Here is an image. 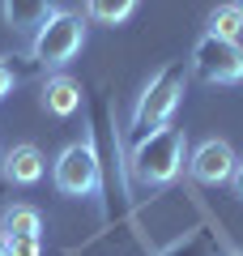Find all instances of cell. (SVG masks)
<instances>
[{"instance_id":"obj_1","label":"cell","mask_w":243,"mask_h":256,"mask_svg":"<svg viewBox=\"0 0 243 256\" xmlns=\"http://www.w3.org/2000/svg\"><path fill=\"white\" fill-rule=\"evenodd\" d=\"M184 154H188V132L180 124H162L145 137H136L132 158H128V175L141 188H166L180 180Z\"/></svg>"},{"instance_id":"obj_2","label":"cell","mask_w":243,"mask_h":256,"mask_svg":"<svg viewBox=\"0 0 243 256\" xmlns=\"http://www.w3.org/2000/svg\"><path fill=\"white\" fill-rule=\"evenodd\" d=\"M184 86H188V64L184 60L162 64L158 73L150 77V86L141 90L136 107H132V124H128L132 137H145V132H154V128L171 124L175 107H180V98H184Z\"/></svg>"},{"instance_id":"obj_3","label":"cell","mask_w":243,"mask_h":256,"mask_svg":"<svg viewBox=\"0 0 243 256\" xmlns=\"http://www.w3.org/2000/svg\"><path fill=\"white\" fill-rule=\"evenodd\" d=\"M81 47H86V18L72 9H56L47 26H38V34L30 38V56L43 68H64L81 56Z\"/></svg>"},{"instance_id":"obj_4","label":"cell","mask_w":243,"mask_h":256,"mask_svg":"<svg viewBox=\"0 0 243 256\" xmlns=\"http://www.w3.org/2000/svg\"><path fill=\"white\" fill-rule=\"evenodd\" d=\"M52 180L56 188H60V196H90V201H98L102 192V162L98 154H94L90 141H72V146L60 150V158H56L52 166Z\"/></svg>"},{"instance_id":"obj_5","label":"cell","mask_w":243,"mask_h":256,"mask_svg":"<svg viewBox=\"0 0 243 256\" xmlns=\"http://www.w3.org/2000/svg\"><path fill=\"white\" fill-rule=\"evenodd\" d=\"M188 68L209 86H239L243 82V47H239V38L200 34L196 47H192Z\"/></svg>"},{"instance_id":"obj_6","label":"cell","mask_w":243,"mask_h":256,"mask_svg":"<svg viewBox=\"0 0 243 256\" xmlns=\"http://www.w3.org/2000/svg\"><path fill=\"white\" fill-rule=\"evenodd\" d=\"M234 162H239V158H234L230 141H226V137H209V141H200V146L192 150L188 171H192V180H196V184H209V188H218V184H230Z\"/></svg>"},{"instance_id":"obj_7","label":"cell","mask_w":243,"mask_h":256,"mask_svg":"<svg viewBox=\"0 0 243 256\" xmlns=\"http://www.w3.org/2000/svg\"><path fill=\"white\" fill-rule=\"evenodd\" d=\"M4 26L13 34H38V26H47V18L56 13V0H0Z\"/></svg>"},{"instance_id":"obj_8","label":"cell","mask_w":243,"mask_h":256,"mask_svg":"<svg viewBox=\"0 0 243 256\" xmlns=\"http://www.w3.org/2000/svg\"><path fill=\"white\" fill-rule=\"evenodd\" d=\"M43 171H47V158H43V150L30 146V141L26 146H13L9 154L0 158V175L9 184H22V188H26V184H38Z\"/></svg>"},{"instance_id":"obj_9","label":"cell","mask_w":243,"mask_h":256,"mask_svg":"<svg viewBox=\"0 0 243 256\" xmlns=\"http://www.w3.org/2000/svg\"><path fill=\"white\" fill-rule=\"evenodd\" d=\"M43 111L56 116V120L77 116L81 111V86L72 82V77H64V73H52L43 82Z\"/></svg>"},{"instance_id":"obj_10","label":"cell","mask_w":243,"mask_h":256,"mask_svg":"<svg viewBox=\"0 0 243 256\" xmlns=\"http://www.w3.org/2000/svg\"><path fill=\"white\" fill-rule=\"evenodd\" d=\"M0 230L9 239H22V235H38L43 239V214L34 205H9L4 218H0Z\"/></svg>"},{"instance_id":"obj_11","label":"cell","mask_w":243,"mask_h":256,"mask_svg":"<svg viewBox=\"0 0 243 256\" xmlns=\"http://www.w3.org/2000/svg\"><path fill=\"white\" fill-rule=\"evenodd\" d=\"M136 13V0H86V18L98 26H124Z\"/></svg>"},{"instance_id":"obj_12","label":"cell","mask_w":243,"mask_h":256,"mask_svg":"<svg viewBox=\"0 0 243 256\" xmlns=\"http://www.w3.org/2000/svg\"><path fill=\"white\" fill-rule=\"evenodd\" d=\"M239 30H243V22L234 18L230 4H218V9L209 13V30H205V34H218V38H239Z\"/></svg>"},{"instance_id":"obj_13","label":"cell","mask_w":243,"mask_h":256,"mask_svg":"<svg viewBox=\"0 0 243 256\" xmlns=\"http://www.w3.org/2000/svg\"><path fill=\"white\" fill-rule=\"evenodd\" d=\"M9 256H43V239H38V235L9 239Z\"/></svg>"},{"instance_id":"obj_14","label":"cell","mask_w":243,"mask_h":256,"mask_svg":"<svg viewBox=\"0 0 243 256\" xmlns=\"http://www.w3.org/2000/svg\"><path fill=\"white\" fill-rule=\"evenodd\" d=\"M13 86H18V73H13V64L4 60V56H0V98H4V94H9Z\"/></svg>"},{"instance_id":"obj_15","label":"cell","mask_w":243,"mask_h":256,"mask_svg":"<svg viewBox=\"0 0 243 256\" xmlns=\"http://www.w3.org/2000/svg\"><path fill=\"white\" fill-rule=\"evenodd\" d=\"M230 188H234V196L243 201V158L234 162V175H230Z\"/></svg>"},{"instance_id":"obj_16","label":"cell","mask_w":243,"mask_h":256,"mask_svg":"<svg viewBox=\"0 0 243 256\" xmlns=\"http://www.w3.org/2000/svg\"><path fill=\"white\" fill-rule=\"evenodd\" d=\"M0 256H9V235L0 230Z\"/></svg>"},{"instance_id":"obj_17","label":"cell","mask_w":243,"mask_h":256,"mask_svg":"<svg viewBox=\"0 0 243 256\" xmlns=\"http://www.w3.org/2000/svg\"><path fill=\"white\" fill-rule=\"evenodd\" d=\"M230 9H234V18H239V22H243V0H234Z\"/></svg>"},{"instance_id":"obj_18","label":"cell","mask_w":243,"mask_h":256,"mask_svg":"<svg viewBox=\"0 0 243 256\" xmlns=\"http://www.w3.org/2000/svg\"><path fill=\"white\" fill-rule=\"evenodd\" d=\"M0 158H4V154H0Z\"/></svg>"},{"instance_id":"obj_19","label":"cell","mask_w":243,"mask_h":256,"mask_svg":"<svg viewBox=\"0 0 243 256\" xmlns=\"http://www.w3.org/2000/svg\"><path fill=\"white\" fill-rule=\"evenodd\" d=\"M239 256H243V252H239Z\"/></svg>"}]
</instances>
